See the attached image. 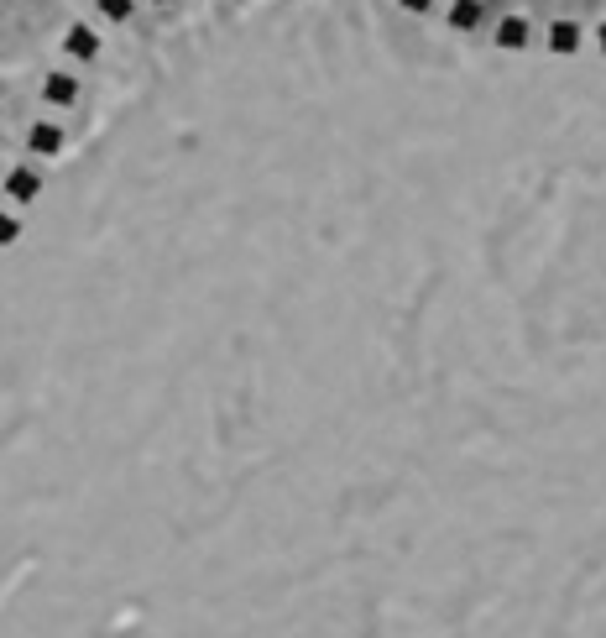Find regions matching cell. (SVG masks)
<instances>
[{
  "mask_svg": "<svg viewBox=\"0 0 606 638\" xmlns=\"http://www.w3.org/2000/svg\"><path fill=\"white\" fill-rule=\"evenodd\" d=\"M0 189H6V199H11V204H21V210H27V204H37V199H42V173H37L32 163H16L6 178H0Z\"/></svg>",
  "mask_w": 606,
  "mask_h": 638,
  "instance_id": "cell-1",
  "label": "cell"
},
{
  "mask_svg": "<svg viewBox=\"0 0 606 638\" xmlns=\"http://www.w3.org/2000/svg\"><path fill=\"white\" fill-rule=\"evenodd\" d=\"M544 42H549V53H554V58H575L580 48H586V32H580V21L559 16V21H549Z\"/></svg>",
  "mask_w": 606,
  "mask_h": 638,
  "instance_id": "cell-2",
  "label": "cell"
},
{
  "mask_svg": "<svg viewBox=\"0 0 606 638\" xmlns=\"http://www.w3.org/2000/svg\"><path fill=\"white\" fill-rule=\"evenodd\" d=\"M79 95H84V89H79V79L68 74V68H53V74H42V100H48V105L74 110V105H79Z\"/></svg>",
  "mask_w": 606,
  "mask_h": 638,
  "instance_id": "cell-3",
  "label": "cell"
},
{
  "mask_svg": "<svg viewBox=\"0 0 606 638\" xmlns=\"http://www.w3.org/2000/svg\"><path fill=\"white\" fill-rule=\"evenodd\" d=\"M63 53L74 58V63H95L100 58V32L84 27V21H74V27L63 32Z\"/></svg>",
  "mask_w": 606,
  "mask_h": 638,
  "instance_id": "cell-4",
  "label": "cell"
},
{
  "mask_svg": "<svg viewBox=\"0 0 606 638\" xmlns=\"http://www.w3.org/2000/svg\"><path fill=\"white\" fill-rule=\"evenodd\" d=\"M63 147H68V131L53 126V121H37V126L27 131V152H32V157H58Z\"/></svg>",
  "mask_w": 606,
  "mask_h": 638,
  "instance_id": "cell-5",
  "label": "cell"
},
{
  "mask_svg": "<svg viewBox=\"0 0 606 638\" xmlns=\"http://www.w3.org/2000/svg\"><path fill=\"white\" fill-rule=\"evenodd\" d=\"M492 42H497L502 53H523L528 42H533V27H528L523 16H502V21H497V32H492Z\"/></svg>",
  "mask_w": 606,
  "mask_h": 638,
  "instance_id": "cell-6",
  "label": "cell"
},
{
  "mask_svg": "<svg viewBox=\"0 0 606 638\" xmlns=\"http://www.w3.org/2000/svg\"><path fill=\"white\" fill-rule=\"evenodd\" d=\"M445 21H450L455 32H476L481 21H486V6H481V0H455V6L445 11Z\"/></svg>",
  "mask_w": 606,
  "mask_h": 638,
  "instance_id": "cell-7",
  "label": "cell"
},
{
  "mask_svg": "<svg viewBox=\"0 0 606 638\" xmlns=\"http://www.w3.org/2000/svg\"><path fill=\"white\" fill-rule=\"evenodd\" d=\"M95 11L110 21V27H126V21L136 16V0H95Z\"/></svg>",
  "mask_w": 606,
  "mask_h": 638,
  "instance_id": "cell-8",
  "label": "cell"
},
{
  "mask_svg": "<svg viewBox=\"0 0 606 638\" xmlns=\"http://www.w3.org/2000/svg\"><path fill=\"white\" fill-rule=\"evenodd\" d=\"M16 241H21V220L0 210V246H16Z\"/></svg>",
  "mask_w": 606,
  "mask_h": 638,
  "instance_id": "cell-9",
  "label": "cell"
},
{
  "mask_svg": "<svg viewBox=\"0 0 606 638\" xmlns=\"http://www.w3.org/2000/svg\"><path fill=\"white\" fill-rule=\"evenodd\" d=\"M398 6H403L408 16H429V11H434V0H398Z\"/></svg>",
  "mask_w": 606,
  "mask_h": 638,
  "instance_id": "cell-10",
  "label": "cell"
},
{
  "mask_svg": "<svg viewBox=\"0 0 606 638\" xmlns=\"http://www.w3.org/2000/svg\"><path fill=\"white\" fill-rule=\"evenodd\" d=\"M596 53H606V21H601V27H596Z\"/></svg>",
  "mask_w": 606,
  "mask_h": 638,
  "instance_id": "cell-11",
  "label": "cell"
},
{
  "mask_svg": "<svg viewBox=\"0 0 606 638\" xmlns=\"http://www.w3.org/2000/svg\"><path fill=\"white\" fill-rule=\"evenodd\" d=\"M152 6H173V0H152Z\"/></svg>",
  "mask_w": 606,
  "mask_h": 638,
  "instance_id": "cell-12",
  "label": "cell"
}]
</instances>
